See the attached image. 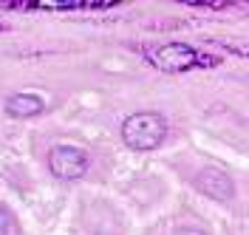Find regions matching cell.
<instances>
[{
    "label": "cell",
    "mask_w": 249,
    "mask_h": 235,
    "mask_svg": "<svg viewBox=\"0 0 249 235\" xmlns=\"http://www.w3.org/2000/svg\"><path fill=\"white\" fill-rule=\"evenodd\" d=\"M46 110V102L34 94H15L6 99V113L17 116V119H26V116H37Z\"/></svg>",
    "instance_id": "cell-5"
},
{
    "label": "cell",
    "mask_w": 249,
    "mask_h": 235,
    "mask_svg": "<svg viewBox=\"0 0 249 235\" xmlns=\"http://www.w3.org/2000/svg\"><path fill=\"white\" fill-rule=\"evenodd\" d=\"M196 187L201 190L207 199H215V201H232L235 199V181L218 167H204L196 176Z\"/></svg>",
    "instance_id": "cell-4"
},
{
    "label": "cell",
    "mask_w": 249,
    "mask_h": 235,
    "mask_svg": "<svg viewBox=\"0 0 249 235\" xmlns=\"http://www.w3.org/2000/svg\"><path fill=\"white\" fill-rule=\"evenodd\" d=\"M167 136V122L164 116H159L153 110H142V113H133L122 122V139L130 150L136 153H147V150H156Z\"/></svg>",
    "instance_id": "cell-1"
},
{
    "label": "cell",
    "mask_w": 249,
    "mask_h": 235,
    "mask_svg": "<svg viewBox=\"0 0 249 235\" xmlns=\"http://www.w3.org/2000/svg\"><path fill=\"white\" fill-rule=\"evenodd\" d=\"M153 65H159L161 71H190L196 65H215L213 57H204L201 51H196L187 43H164L153 51Z\"/></svg>",
    "instance_id": "cell-2"
},
{
    "label": "cell",
    "mask_w": 249,
    "mask_h": 235,
    "mask_svg": "<svg viewBox=\"0 0 249 235\" xmlns=\"http://www.w3.org/2000/svg\"><path fill=\"white\" fill-rule=\"evenodd\" d=\"M48 170H51V176H57L62 181L82 179L85 170H88V153L74 147V145H57L48 153Z\"/></svg>",
    "instance_id": "cell-3"
},
{
    "label": "cell",
    "mask_w": 249,
    "mask_h": 235,
    "mask_svg": "<svg viewBox=\"0 0 249 235\" xmlns=\"http://www.w3.org/2000/svg\"><path fill=\"white\" fill-rule=\"evenodd\" d=\"M0 235H23L20 233V224H17L15 213L0 201Z\"/></svg>",
    "instance_id": "cell-6"
}]
</instances>
